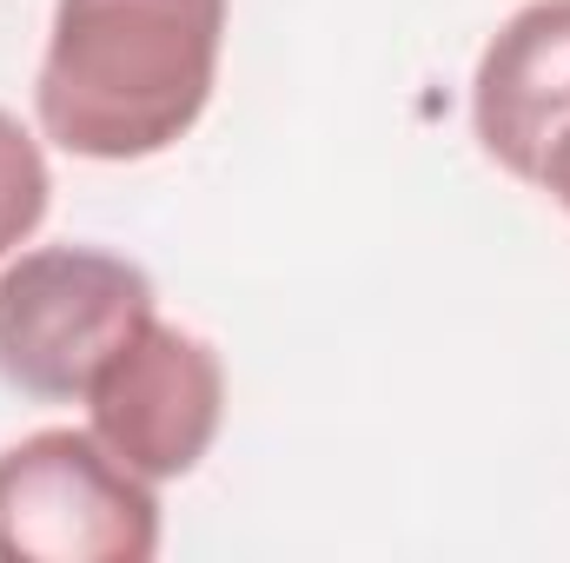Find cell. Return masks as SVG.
<instances>
[{
    "mask_svg": "<svg viewBox=\"0 0 570 563\" xmlns=\"http://www.w3.org/2000/svg\"><path fill=\"white\" fill-rule=\"evenodd\" d=\"M226 0H60L33 107L73 159H153L213 100Z\"/></svg>",
    "mask_w": 570,
    "mask_h": 563,
    "instance_id": "cell-1",
    "label": "cell"
},
{
    "mask_svg": "<svg viewBox=\"0 0 570 563\" xmlns=\"http://www.w3.org/2000/svg\"><path fill=\"white\" fill-rule=\"evenodd\" d=\"M153 279L100 246H40L0 273V378L20 398H87L94 372L153 318Z\"/></svg>",
    "mask_w": 570,
    "mask_h": 563,
    "instance_id": "cell-2",
    "label": "cell"
},
{
    "mask_svg": "<svg viewBox=\"0 0 570 563\" xmlns=\"http://www.w3.org/2000/svg\"><path fill=\"white\" fill-rule=\"evenodd\" d=\"M159 497L94 431H33L0 451V563H146Z\"/></svg>",
    "mask_w": 570,
    "mask_h": 563,
    "instance_id": "cell-3",
    "label": "cell"
},
{
    "mask_svg": "<svg viewBox=\"0 0 570 563\" xmlns=\"http://www.w3.org/2000/svg\"><path fill=\"white\" fill-rule=\"evenodd\" d=\"M87 418H94V437L127 471H140L146 484L186 477L213 451L219 418H226L219 352L199 332H179V325H166L153 312L140 332L94 372Z\"/></svg>",
    "mask_w": 570,
    "mask_h": 563,
    "instance_id": "cell-4",
    "label": "cell"
},
{
    "mask_svg": "<svg viewBox=\"0 0 570 563\" xmlns=\"http://www.w3.org/2000/svg\"><path fill=\"white\" fill-rule=\"evenodd\" d=\"M471 127L484 152L570 213V0L518 7L478 60Z\"/></svg>",
    "mask_w": 570,
    "mask_h": 563,
    "instance_id": "cell-5",
    "label": "cell"
},
{
    "mask_svg": "<svg viewBox=\"0 0 570 563\" xmlns=\"http://www.w3.org/2000/svg\"><path fill=\"white\" fill-rule=\"evenodd\" d=\"M47 192H53V179H47L33 134L13 113H0V259L20 239H33V226L47 219Z\"/></svg>",
    "mask_w": 570,
    "mask_h": 563,
    "instance_id": "cell-6",
    "label": "cell"
}]
</instances>
